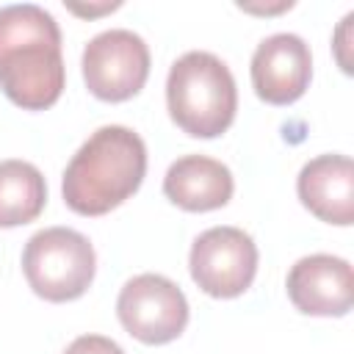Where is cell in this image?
I'll return each instance as SVG.
<instances>
[{"label":"cell","instance_id":"cell-2","mask_svg":"<svg viewBox=\"0 0 354 354\" xmlns=\"http://www.w3.org/2000/svg\"><path fill=\"white\" fill-rule=\"evenodd\" d=\"M147 174V144L124 124L94 130L64 169L61 194L69 210L102 216L130 199Z\"/></svg>","mask_w":354,"mask_h":354},{"label":"cell","instance_id":"cell-16","mask_svg":"<svg viewBox=\"0 0 354 354\" xmlns=\"http://www.w3.org/2000/svg\"><path fill=\"white\" fill-rule=\"evenodd\" d=\"M238 8L252 11V14H279V11L293 8V3H290V0H282V3H277V6H252V3H238Z\"/></svg>","mask_w":354,"mask_h":354},{"label":"cell","instance_id":"cell-12","mask_svg":"<svg viewBox=\"0 0 354 354\" xmlns=\"http://www.w3.org/2000/svg\"><path fill=\"white\" fill-rule=\"evenodd\" d=\"M47 205L44 174L19 158L0 160V227H22Z\"/></svg>","mask_w":354,"mask_h":354},{"label":"cell","instance_id":"cell-15","mask_svg":"<svg viewBox=\"0 0 354 354\" xmlns=\"http://www.w3.org/2000/svg\"><path fill=\"white\" fill-rule=\"evenodd\" d=\"M122 3H100V6H80V3H66V8L77 17H100V14H108V11H116Z\"/></svg>","mask_w":354,"mask_h":354},{"label":"cell","instance_id":"cell-9","mask_svg":"<svg viewBox=\"0 0 354 354\" xmlns=\"http://www.w3.org/2000/svg\"><path fill=\"white\" fill-rule=\"evenodd\" d=\"M285 288L293 307L304 315L340 318L354 304V271L337 254H307L296 260Z\"/></svg>","mask_w":354,"mask_h":354},{"label":"cell","instance_id":"cell-10","mask_svg":"<svg viewBox=\"0 0 354 354\" xmlns=\"http://www.w3.org/2000/svg\"><path fill=\"white\" fill-rule=\"evenodd\" d=\"M301 205L321 221L348 227L354 221V163L348 155H318L299 171Z\"/></svg>","mask_w":354,"mask_h":354},{"label":"cell","instance_id":"cell-7","mask_svg":"<svg viewBox=\"0 0 354 354\" xmlns=\"http://www.w3.org/2000/svg\"><path fill=\"white\" fill-rule=\"evenodd\" d=\"M147 77L149 47L127 28L102 30L83 50V80L97 100L124 102L144 88Z\"/></svg>","mask_w":354,"mask_h":354},{"label":"cell","instance_id":"cell-3","mask_svg":"<svg viewBox=\"0 0 354 354\" xmlns=\"http://www.w3.org/2000/svg\"><path fill=\"white\" fill-rule=\"evenodd\" d=\"M171 122L194 138L221 136L238 111V88L230 66L205 50L180 55L166 77Z\"/></svg>","mask_w":354,"mask_h":354},{"label":"cell","instance_id":"cell-8","mask_svg":"<svg viewBox=\"0 0 354 354\" xmlns=\"http://www.w3.org/2000/svg\"><path fill=\"white\" fill-rule=\"evenodd\" d=\"M252 86L254 94L268 105L296 102L313 77V53L296 33L266 36L252 55Z\"/></svg>","mask_w":354,"mask_h":354},{"label":"cell","instance_id":"cell-14","mask_svg":"<svg viewBox=\"0 0 354 354\" xmlns=\"http://www.w3.org/2000/svg\"><path fill=\"white\" fill-rule=\"evenodd\" d=\"M64 354H124L122 346L105 335H80L75 337Z\"/></svg>","mask_w":354,"mask_h":354},{"label":"cell","instance_id":"cell-11","mask_svg":"<svg viewBox=\"0 0 354 354\" xmlns=\"http://www.w3.org/2000/svg\"><path fill=\"white\" fill-rule=\"evenodd\" d=\"M232 171L207 155H183L169 166L163 177V194L188 213L224 207L232 199Z\"/></svg>","mask_w":354,"mask_h":354},{"label":"cell","instance_id":"cell-5","mask_svg":"<svg viewBox=\"0 0 354 354\" xmlns=\"http://www.w3.org/2000/svg\"><path fill=\"white\" fill-rule=\"evenodd\" d=\"M191 279L213 299H235L257 274V243L241 227H210L196 235L188 254Z\"/></svg>","mask_w":354,"mask_h":354},{"label":"cell","instance_id":"cell-13","mask_svg":"<svg viewBox=\"0 0 354 354\" xmlns=\"http://www.w3.org/2000/svg\"><path fill=\"white\" fill-rule=\"evenodd\" d=\"M351 22H354V11H348V14L340 19V25H337V30H335V39H332V50H335L337 66H340L346 75L354 72V66H351Z\"/></svg>","mask_w":354,"mask_h":354},{"label":"cell","instance_id":"cell-4","mask_svg":"<svg viewBox=\"0 0 354 354\" xmlns=\"http://www.w3.org/2000/svg\"><path fill=\"white\" fill-rule=\"evenodd\" d=\"M22 271L36 296L44 301L80 299L97 271L91 241L69 227H47L28 238Z\"/></svg>","mask_w":354,"mask_h":354},{"label":"cell","instance_id":"cell-1","mask_svg":"<svg viewBox=\"0 0 354 354\" xmlns=\"http://www.w3.org/2000/svg\"><path fill=\"white\" fill-rule=\"evenodd\" d=\"M66 83L61 28L36 3L0 8V88L25 108L44 111L58 102Z\"/></svg>","mask_w":354,"mask_h":354},{"label":"cell","instance_id":"cell-6","mask_svg":"<svg viewBox=\"0 0 354 354\" xmlns=\"http://www.w3.org/2000/svg\"><path fill=\"white\" fill-rule=\"evenodd\" d=\"M116 315L136 340L147 346H163L183 335L188 324V299L169 277L138 274L119 290Z\"/></svg>","mask_w":354,"mask_h":354}]
</instances>
